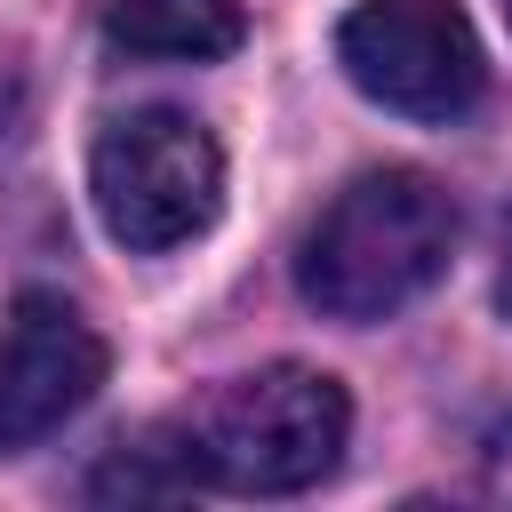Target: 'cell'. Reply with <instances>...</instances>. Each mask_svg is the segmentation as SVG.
<instances>
[{"instance_id":"6da1fadb","label":"cell","mask_w":512,"mask_h":512,"mask_svg":"<svg viewBox=\"0 0 512 512\" xmlns=\"http://www.w3.org/2000/svg\"><path fill=\"white\" fill-rule=\"evenodd\" d=\"M352 432V400L328 368L272 360L256 376L208 384L176 408L144 448L160 456L168 488H232V496H296L336 472Z\"/></svg>"},{"instance_id":"7a4b0ae2","label":"cell","mask_w":512,"mask_h":512,"mask_svg":"<svg viewBox=\"0 0 512 512\" xmlns=\"http://www.w3.org/2000/svg\"><path fill=\"white\" fill-rule=\"evenodd\" d=\"M456 248V200L424 168H368L352 176L296 248V288L328 320H384L416 304Z\"/></svg>"},{"instance_id":"3957f363","label":"cell","mask_w":512,"mask_h":512,"mask_svg":"<svg viewBox=\"0 0 512 512\" xmlns=\"http://www.w3.org/2000/svg\"><path fill=\"white\" fill-rule=\"evenodd\" d=\"M88 192H96V216L120 248L136 256H160V248H184L216 224L224 208V152L216 136L192 120V112H128L96 136L88 152Z\"/></svg>"},{"instance_id":"277c9868","label":"cell","mask_w":512,"mask_h":512,"mask_svg":"<svg viewBox=\"0 0 512 512\" xmlns=\"http://www.w3.org/2000/svg\"><path fill=\"white\" fill-rule=\"evenodd\" d=\"M336 64L360 96L408 120H464L488 88L472 16L456 0H360L336 24Z\"/></svg>"},{"instance_id":"5b68a950","label":"cell","mask_w":512,"mask_h":512,"mask_svg":"<svg viewBox=\"0 0 512 512\" xmlns=\"http://www.w3.org/2000/svg\"><path fill=\"white\" fill-rule=\"evenodd\" d=\"M112 352L104 336L48 288L16 296L8 328H0V448H40L48 432H64L96 384H104Z\"/></svg>"},{"instance_id":"8992f818","label":"cell","mask_w":512,"mask_h":512,"mask_svg":"<svg viewBox=\"0 0 512 512\" xmlns=\"http://www.w3.org/2000/svg\"><path fill=\"white\" fill-rule=\"evenodd\" d=\"M112 48L128 56H168V64H208L240 48V0H112L104 8Z\"/></svg>"},{"instance_id":"52a82bcc","label":"cell","mask_w":512,"mask_h":512,"mask_svg":"<svg viewBox=\"0 0 512 512\" xmlns=\"http://www.w3.org/2000/svg\"><path fill=\"white\" fill-rule=\"evenodd\" d=\"M488 480H496V488L512 496V424H504V432L488 440Z\"/></svg>"},{"instance_id":"ba28073f","label":"cell","mask_w":512,"mask_h":512,"mask_svg":"<svg viewBox=\"0 0 512 512\" xmlns=\"http://www.w3.org/2000/svg\"><path fill=\"white\" fill-rule=\"evenodd\" d=\"M496 304H504V320H512V216H504V264H496Z\"/></svg>"},{"instance_id":"9c48e42d","label":"cell","mask_w":512,"mask_h":512,"mask_svg":"<svg viewBox=\"0 0 512 512\" xmlns=\"http://www.w3.org/2000/svg\"><path fill=\"white\" fill-rule=\"evenodd\" d=\"M504 16H512V0H504Z\"/></svg>"}]
</instances>
